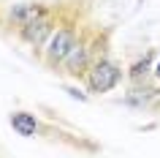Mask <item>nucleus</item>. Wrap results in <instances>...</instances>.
I'll return each instance as SVG.
<instances>
[{
  "instance_id": "nucleus-1",
  "label": "nucleus",
  "mask_w": 160,
  "mask_h": 158,
  "mask_svg": "<svg viewBox=\"0 0 160 158\" xmlns=\"http://www.w3.org/2000/svg\"><path fill=\"white\" fill-rule=\"evenodd\" d=\"M106 41H109V33H103V35H101V33H92V35H90V30L82 27L79 41L73 44V49L68 52L65 63H62V71H65L68 76H73V79L87 76L90 66H92L101 55H106V49H103Z\"/></svg>"
},
{
  "instance_id": "nucleus-2",
  "label": "nucleus",
  "mask_w": 160,
  "mask_h": 158,
  "mask_svg": "<svg viewBox=\"0 0 160 158\" xmlns=\"http://www.w3.org/2000/svg\"><path fill=\"white\" fill-rule=\"evenodd\" d=\"M79 33H82V27H79V19L76 17H68L60 22V27L54 30V35L49 38V44L43 46V66L46 68H62V63H65L68 52L73 49V44L79 41Z\"/></svg>"
},
{
  "instance_id": "nucleus-3",
  "label": "nucleus",
  "mask_w": 160,
  "mask_h": 158,
  "mask_svg": "<svg viewBox=\"0 0 160 158\" xmlns=\"http://www.w3.org/2000/svg\"><path fill=\"white\" fill-rule=\"evenodd\" d=\"M119 82H122V66L114 63L109 55H101L87 71V90L95 93V95L114 90Z\"/></svg>"
},
{
  "instance_id": "nucleus-4",
  "label": "nucleus",
  "mask_w": 160,
  "mask_h": 158,
  "mask_svg": "<svg viewBox=\"0 0 160 158\" xmlns=\"http://www.w3.org/2000/svg\"><path fill=\"white\" fill-rule=\"evenodd\" d=\"M57 27H60V14H57V11H52V14H46L43 19H38V22H33V25L17 30V35H19V41H25L27 46L43 52V46L49 44V38L54 35Z\"/></svg>"
},
{
  "instance_id": "nucleus-5",
  "label": "nucleus",
  "mask_w": 160,
  "mask_h": 158,
  "mask_svg": "<svg viewBox=\"0 0 160 158\" xmlns=\"http://www.w3.org/2000/svg\"><path fill=\"white\" fill-rule=\"evenodd\" d=\"M52 6H46V3H17V6H11L8 11H6V27H17V30H22V27L33 25V22H38V19H43L46 14H52Z\"/></svg>"
},
{
  "instance_id": "nucleus-6",
  "label": "nucleus",
  "mask_w": 160,
  "mask_h": 158,
  "mask_svg": "<svg viewBox=\"0 0 160 158\" xmlns=\"http://www.w3.org/2000/svg\"><path fill=\"white\" fill-rule=\"evenodd\" d=\"M8 123H11V128H14L17 133H22V136H27V139H33V136L41 133V123H38V117L30 115V112H11Z\"/></svg>"
},
{
  "instance_id": "nucleus-7",
  "label": "nucleus",
  "mask_w": 160,
  "mask_h": 158,
  "mask_svg": "<svg viewBox=\"0 0 160 158\" xmlns=\"http://www.w3.org/2000/svg\"><path fill=\"white\" fill-rule=\"evenodd\" d=\"M152 55H155V52H147V55H141L138 60L130 63V68H128V79H130L133 84H144V79L149 76V71H152Z\"/></svg>"
},
{
  "instance_id": "nucleus-8",
  "label": "nucleus",
  "mask_w": 160,
  "mask_h": 158,
  "mask_svg": "<svg viewBox=\"0 0 160 158\" xmlns=\"http://www.w3.org/2000/svg\"><path fill=\"white\" fill-rule=\"evenodd\" d=\"M152 74H155V76H158V79H160V63H158V66H155V68H152Z\"/></svg>"
}]
</instances>
